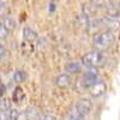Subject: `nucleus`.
Returning <instances> with one entry per match:
<instances>
[{
	"label": "nucleus",
	"instance_id": "obj_1",
	"mask_svg": "<svg viewBox=\"0 0 120 120\" xmlns=\"http://www.w3.org/2000/svg\"><path fill=\"white\" fill-rule=\"evenodd\" d=\"M115 42V35L112 30H105V31L97 33L93 38V45L96 48V51L103 52L107 51L109 47H112Z\"/></svg>",
	"mask_w": 120,
	"mask_h": 120
},
{
	"label": "nucleus",
	"instance_id": "obj_2",
	"mask_svg": "<svg viewBox=\"0 0 120 120\" xmlns=\"http://www.w3.org/2000/svg\"><path fill=\"white\" fill-rule=\"evenodd\" d=\"M82 64L89 68H98L106 64V56L103 55L102 52L94 51L85 54L82 58Z\"/></svg>",
	"mask_w": 120,
	"mask_h": 120
},
{
	"label": "nucleus",
	"instance_id": "obj_3",
	"mask_svg": "<svg viewBox=\"0 0 120 120\" xmlns=\"http://www.w3.org/2000/svg\"><path fill=\"white\" fill-rule=\"evenodd\" d=\"M75 108L81 113L82 115L86 116L93 109V102L90 101L89 98H82L75 105Z\"/></svg>",
	"mask_w": 120,
	"mask_h": 120
},
{
	"label": "nucleus",
	"instance_id": "obj_4",
	"mask_svg": "<svg viewBox=\"0 0 120 120\" xmlns=\"http://www.w3.org/2000/svg\"><path fill=\"white\" fill-rule=\"evenodd\" d=\"M97 77H98V73H97V68H90L89 71L85 73V76L83 77L82 79V84L84 88L89 89L91 86L96 81H97Z\"/></svg>",
	"mask_w": 120,
	"mask_h": 120
},
{
	"label": "nucleus",
	"instance_id": "obj_5",
	"mask_svg": "<svg viewBox=\"0 0 120 120\" xmlns=\"http://www.w3.org/2000/svg\"><path fill=\"white\" fill-rule=\"evenodd\" d=\"M89 89H90V94H91L94 97H100L106 93L107 85L103 81H96Z\"/></svg>",
	"mask_w": 120,
	"mask_h": 120
},
{
	"label": "nucleus",
	"instance_id": "obj_6",
	"mask_svg": "<svg viewBox=\"0 0 120 120\" xmlns=\"http://www.w3.org/2000/svg\"><path fill=\"white\" fill-rule=\"evenodd\" d=\"M55 84L60 89H66V88H68L70 85L72 84V78H71V76L67 75V73H61V75H59L56 77Z\"/></svg>",
	"mask_w": 120,
	"mask_h": 120
},
{
	"label": "nucleus",
	"instance_id": "obj_7",
	"mask_svg": "<svg viewBox=\"0 0 120 120\" xmlns=\"http://www.w3.org/2000/svg\"><path fill=\"white\" fill-rule=\"evenodd\" d=\"M23 36L26 42H33L35 40H37V33L29 26H25L23 29Z\"/></svg>",
	"mask_w": 120,
	"mask_h": 120
},
{
	"label": "nucleus",
	"instance_id": "obj_8",
	"mask_svg": "<svg viewBox=\"0 0 120 120\" xmlns=\"http://www.w3.org/2000/svg\"><path fill=\"white\" fill-rule=\"evenodd\" d=\"M25 98V94L23 91L22 88H16L15 91H13V95H12V100L16 102V103H22Z\"/></svg>",
	"mask_w": 120,
	"mask_h": 120
},
{
	"label": "nucleus",
	"instance_id": "obj_9",
	"mask_svg": "<svg viewBox=\"0 0 120 120\" xmlns=\"http://www.w3.org/2000/svg\"><path fill=\"white\" fill-rule=\"evenodd\" d=\"M25 116H26V120H40V112L38 109L34 108V107H30L25 111Z\"/></svg>",
	"mask_w": 120,
	"mask_h": 120
},
{
	"label": "nucleus",
	"instance_id": "obj_10",
	"mask_svg": "<svg viewBox=\"0 0 120 120\" xmlns=\"http://www.w3.org/2000/svg\"><path fill=\"white\" fill-rule=\"evenodd\" d=\"M82 70V64L78 61H71L66 65V71L70 73H78Z\"/></svg>",
	"mask_w": 120,
	"mask_h": 120
},
{
	"label": "nucleus",
	"instance_id": "obj_11",
	"mask_svg": "<svg viewBox=\"0 0 120 120\" xmlns=\"http://www.w3.org/2000/svg\"><path fill=\"white\" fill-rule=\"evenodd\" d=\"M66 118H67V120H84V119H85V116L82 115L75 107L68 112V114H67Z\"/></svg>",
	"mask_w": 120,
	"mask_h": 120
},
{
	"label": "nucleus",
	"instance_id": "obj_12",
	"mask_svg": "<svg viewBox=\"0 0 120 120\" xmlns=\"http://www.w3.org/2000/svg\"><path fill=\"white\" fill-rule=\"evenodd\" d=\"M3 25L8 30V31H13L15 28H16V21L12 17H5L4 22H3Z\"/></svg>",
	"mask_w": 120,
	"mask_h": 120
},
{
	"label": "nucleus",
	"instance_id": "obj_13",
	"mask_svg": "<svg viewBox=\"0 0 120 120\" xmlns=\"http://www.w3.org/2000/svg\"><path fill=\"white\" fill-rule=\"evenodd\" d=\"M26 78H28L26 73H25L24 71H21V70L16 71L15 75H13V81H15L16 83H23V82L26 81Z\"/></svg>",
	"mask_w": 120,
	"mask_h": 120
},
{
	"label": "nucleus",
	"instance_id": "obj_14",
	"mask_svg": "<svg viewBox=\"0 0 120 120\" xmlns=\"http://www.w3.org/2000/svg\"><path fill=\"white\" fill-rule=\"evenodd\" d=\"M91 3L97 7H107L111 4V0H91Z\"/></svg>",
	"mask_w": 120,
	"mask_h": 120
},
{
	"label": "nucleus",
	"instance_id": "obj_15",
	"mask_svg": "<svg viewBox=\"0 0 120 120\" xmlns=\"http://www.w3.org/2000/svg\"><path fill=\"white\" fill-rule=\"evenodd\" d=\"M8 120H19V113L16 109H11L8 112Z\"/></svg>",
	"mask_w": 120,
	"mask_h": 120
},
{
	"label": "nucleus",
	"instance_id": "obj_16",
	"mask_svg": "<svg viewBox=\"0 0 120 120\" xmlns=\"http://www.w3.org/2000/svg\"><path fill=\"white\" fill-rule=\"evenodd\" d=\"M8 33H10V31H8V30H7L3 24L0 25V38H5V37L8 35Z\"/></svg>",
	"mask_w": 120,
	"mask_h": 120
},
{
	"label": "nucleus",
	"instance_id": "obj_17",
	"mask_svg": "<svg viewBox=\"0 0 120 120\" xmlns=\"http://www.w3.org/2000/svg\"><path fill=\"white\" fill-rule=\"evenodd\" d=\"M5 11H6V3L0 0V17L5 15Z\"/></svg>",
	"mask_w": 120,
	"mask_h": 120
},
{
	"label": "nucleus",
	"instance_id": "obj_18",
	"mask_svg": "<svg viewBox=\"0 0 120 120\" xmlns=\"http://www.w3.org/2000/svg\"><path fill=\"white\" fill-rule=\"evenodd\" d=\"M0 120H8V113L6 112H0Z\"/></svg>",
	"mask_w": 120,
	"mask_h": 120
},
{
	"label": "nucleus",
	"instance_id": "obj_19",
	"mask_svg": "<svg viewBox=\"0 0 120 120\" xmlns=\"http://www.w3.org/2000/svg\"><path fill=\"white\" fill-rule=\"evenodd\" d=\"M55 7H56V6H55L54 1H52L51 4H49V8H48V10H49V13H54V11H55Z\"/></svg>",
	"mask_w": 120,
	"mask_h": 120
},
{
	"label": "nucleus",
	"instance_id": "obj_20",
	"mask_svg": "<svg viewBox=\"0 0 120 120\" xmlns=\"http://www.w3.org/2000/svg\"><path fill=\"white\" fill-rule=\"evenodd\" d=\"M40 120H55V118L52 116V115H45V116H42Z\"/></svg>",
	"mask_w": 120,
	"mask_h": 120
},
{
	"label": "nucleus",
	"instance_id": "obj_21",
	"mask_svg": "<svg viewBox=\"0 0 120 120\" xmlns=\"http://www.w3.org/2000/svg\"><path fill=\"white\" fill-rule=\"evenodd\" d=\"M4 53H5V47L3 43H0V56H3Z\"/></svg>",
	"mask_w": 120,
	"mask_h": 120
},
{
	"label": "nucleus",
	"instance_id": "obj_22",
	"mask_svg": "<svg viewBox=\"0 0 120 120\" xmlns=\"http://www.w3.org/2000/svg\"><path fill=\"white\" fill-rule=\"evenodd\" d=\"M51 1H54L55 3V1H58V0H51Z\"/></svg>",
	"mask_w": 120,
	"mask_h": 120
},
{
	"label": "nucleus",
	"instance_id": "obj_23",
	"mask_svg": "<svg viewBox=\"0 0 120 120\" xmlns=\"http://www.w3.org/2000/svg\"><path fill=\"white\" fill-rule=\"evenodd\" d=\"M1 24H3V23H1V22H0V25H1Z\"/></svg>",
	"mask_w": 120,
	"mask_h": 120
}]
</instances>
